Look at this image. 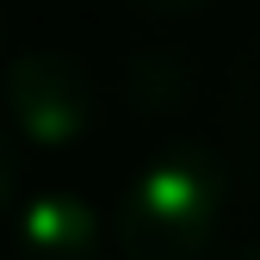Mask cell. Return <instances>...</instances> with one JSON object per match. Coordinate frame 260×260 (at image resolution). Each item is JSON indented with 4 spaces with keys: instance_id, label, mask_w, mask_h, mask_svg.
Returning a JSON list of instances; mask_svg holds the SVG:
<instances>
[{
    "instance_id": "cell-8",
    "label": "cell",
    "mask_w": 260,
    "mask_h": 260,
    "mask_svg": "<svg viewBox=\"0 0 260 260\" xmlns=\"http://www.w3.org/2000/svg\"><path fill=\"white\" fill-rule=\"evenodd\" d=\"M236 260H260V242H248V248H242V254H236Z\"/></svg>"
},
{
    "instance_id": "cell-4",
    "label": "cell",
    "mask_w": 260,
    "mask_h": 260,
    "mask_svg": "<svg viewBox=\"0 0 260 260\" xmlns=\"http://www.w3.org/2000/svg\"><path fill=\"white\" fill-rule=\"evenodd\" d=\"M192 56L186 50H137L124 69V106L137 118H168V112H186L192 106Z\"/></svg>"
},
{
    "instance_id": "cell-5",
    "label": "cell",
    "mask_w": 260,
    "mask_h": 260,
    "mask_svg": "<svg viewBox=\"0 0 260 260\" xmlns=\"http://www.w3.org/2000/svg\"><path fill=\"white\" fill-rule=\"evenodd\" d=\"M223 118H230V143L242 155V168L260 180V31L242 38L230 81H223Z\"/></svg>"
},
{
    "instance_id": "cell-3",
    "label": "cell",
    "mask_w": 260,
    "mask_h": 260,
    "mask_svg": "<svg viewBox=\"0 0 260 260\" xmlns=\"http://www.w3.org/2000/svg\"><path fill=\"white\" fill-rule=\"evenodd\" d=\"M100 217L81 192H38L19 211V248L25 260H100Z\"/></svg>"
},
{
    "instance_id": "cell-7",
    "label": "cell",
    "mask_w": 260,
    "mask_h": 260,
    "mask_svg": "<svg viewBox=\"0 0 260 260\" xmlns=\"http://www.w3.org/2000/svg\"><path fill=\"white\" fill-rule=\"evenodd\" d=\"M13 180H19V161H13V137L0 130V205L13 199Z\"/></svg>"
},
{
    "instance_id": "cell-6",
    "label": "cell",
    "mask_w": 260,
    "mask_h": 260,
    "mask_svg": "<svg viewBox=\"0 0 260 260\" xmlns=\"http://www.w3.org/2000/svg\"><path fill=\"white\" fill-rule=\"evenodd\" d=\"M124 7H137L149 19H192V13H205L211 0H124Z\"/></svg>"
},
{
    "instance_id": "cell-2",
    "label": "cell",
    "mask_w": 260,
    "mask_h": 260,
    "mask_svg": "<svg viewBox=\"0 0 260 260\" xmlns=\"http://www.w3.org/2000/svg\"><path fill=\"white\" fill-rule=\"evenodd\" d=\"M7 118L25 143L38 149H69L93 130V81L69 50H25L13 56L7 81Z\"/></svg>"
},
{
    "instance_id": "cell-1",
    "label": "cell",
    "mask_w": 260,
    "mask_h": 260,
    "mask_svg": "<svg viewBox=\"0 0 260 260\" xmlns=\"http://www.w3.org/2000/svg\"><path fill=\"white\" fill-rule=\"evenodd\" d=\"M223 161L211 149H161L124 186L112 242L124 260H205L223 223Z\"/></svg>"
}]
</instances>
